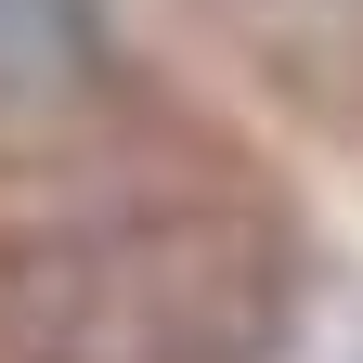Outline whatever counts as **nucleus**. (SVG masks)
Wrapping results in <instances>:
<instances>
[{
	"label": "nucleus",
	"instance_id": "nucleus-1",
	"mask_svg": "<svg viewBox=\"0 0 363 363\" xmlns=\"http://www.w3.org/2000/svg\"><path fill=\"white\" fill-rule=\"evenodd\" d=\"M259 272L220 234H78L13 259L0 286V363H247Z\"/></svg>",
	"mask_w": 363,
	"mask_h": 363
},
{
	"label": "nucleus",
	"instance_id": "nucleus-2",
	"mask_svg": "<svg viewBox=\"0 0 363 363\" xmlns=\"http://www.w3.org/2000/svg\"><path fill=\"white\" fill-rule=\"evenodd\" d=\"M104 13L91 0H0V156L52 143L104 104Z\"/></svg>",
	"mask_w": 363,
	"mask_h": 363
}]
</instances>
